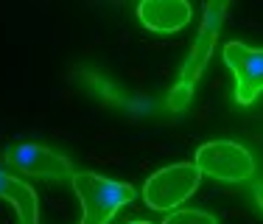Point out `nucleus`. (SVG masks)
I'll return each instance as SVG.
<instances>
[{"label": "nucleus", "mask_w": 263, "mask_h": 224, "mask_svg": "<svg viewBox=\"0 0 263 224\" xmlns=\"http://www.w3.org/2000/svg\"><path fill=\"white\" fill-rule=\"evenodd\" d=\"M230 6L224 0L218 3H204V14H202V28H199L196 40H193V51L185 62V70H182V79L179 84L171 90L168 96V107L174 112H182L187 104H191V96H193V87H196L202 70L208 67L210 56H213V48H216V36H218V28H221V20L227 14Z\"/></svg>", "instance_id": "1"}, {"label": "nucleus", "mask_w": 263, "mask_h": 224, "mask_svg": "<svg viewBox=\"0 0 263 224\" xmlns=\"http://www.w3.org/2000/svg\"><path fill=\"white\" fill-rule=\"evenodd\" d=\"M73 188L81 199L84 208V219L79 224H106L126 202L135 199V188L126 182H115V179H104L92 171H79L73 174Z\"/></svg>", "instance_id": "2"}, {"label": "nucleus", "mask_w": 263, "mask_h": 224, "mask_svg": "<svg viewBox=\"0 0 263 224\" xmlns=\"http://www.w3.org/2000/svg\"><path fill=\"white\" fill-rule=\"evenodd\" d=\"M199 179L202 171L196 168V163H174L146 179L143 199L152 210H174L196 194Z\"/></svg>", "instance_id": "3"}, {"label": "nucleus", "mask_w": 263, "mask_h": 224, "mask_svg": "<svg viewBox=\"0 0 263 224\" xmlns=\"http://www.w3.org/2000/svg\"><path fill=\"white\" fill-rule=\"evenodd\" d=\"M196 168L213 179L224 182H243L255 174V160L243 146L233 140H210L196 148Z\"/></svg>", "instance_id": "4"}, {"label": "nucleus", "mask_w": 263, "mask_h": 224, "mask_svg": "<svg viewBox=\"0 0 263 224\" xmlns=\"http://www.w3.org/2000/svg\"><path fill=\"white\" fill-rule=\"evenodd\" d=\"M224 62L235 76V98L238 104H252L263 92V51H255L241 42L224 45Z\"/></svg>", "instance_id": "5"}, {"label": "nucleus", "mask_w": 263, "mask_h": 224, "mask_svg": "<svg viewBox=\"0 0 263 224\" xmlns=\"http://www.w3.org/2000/svg\"><path fill=\"white\" fill-rule=\"evenodd\" d=\"M6 160L23 174H36V177L48 179H73V165L67 157L51 152V148L40 146V143H23L6 152Z\"/></svg>", "instance_id": "6"}, {"label": "nucleus", "mask_w": 263, "mask_h": 224, "mask_svg": "<svg viewBox=\"0 0 263 224\" xmlns=\"http://www.w3.org/2000/svg\"><path fill=\"white\" fill-rule=\"evenodd\" d=\"M137 17L146 28L171 34V31H179L191 23L193 9L185 0H143L137 6Z\"/></svg>", "instance_id": "7"}, {"label": "nucleus", "mask_w": 263, "mask_h": 224, "mask_svg": "<svg viewBox=\"0 0 263 224\" xmlns=\"http://www.w3.org/2000/svg\"><path fill=\"white\" fill-rule=\"evenodd\" d=\"M0 196L17 210L23 224H36V194L28 182L0 171Z\"/></svg>", "instance_id": "8"}, {"label": "nucleus", "mask_w": 263, "mask_h": 224, "mask_svg": "<svg viewBox=\"0 0 263 224\" xmlns=\"http://www.w3.org/2000/svg\"><path fill=\"white\" fill-rule=\"evenodd\" d=\"M162 224H218L216 216L204 213V210H174Z\"/></svg>", "instance_id": "9"}, {"label": "nucleus", "mask_w": 263, "mask_h": 224, "mask_svg": "<svg viewBox=\"0 0 263 224\" xmlns=\"http://www.w3.org/2000/svg\"><path fill=\"white\" fill-rule=\"evenodd\" d=\"M255 199H258V204L263 208V182H260V185H255Z\"/></svg>", "instance_id": "10"}, {"label": "nucleus", "mask_w": 263, "mask_h": 224, "mask_svg": "<svg viewBox=\"0 0 263 224\" xmlns=\"http://www.w3.org/2000/svg\"><path fill=\"white\" fill-rule=\"evenodd\" d=\"M132 224H152V221H132Z\"/></svg>", "instance_id": "11"}]
</instances>
